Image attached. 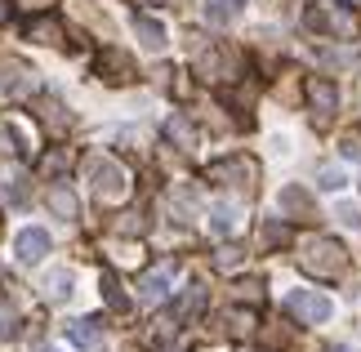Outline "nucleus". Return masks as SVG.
<instances>
[{
    "label": "nucleus",
    "mask_w": 361,
    "mask_h": 352,
    "mask_svg": "<svg viewBox=\"0 0 361 352\" xmlns=\"http://www.w3.org/2000/svg\"><path fill=\"white\" fill-rule=\"evenodd\" d=\"M299 263H303V272H312L317 281H335V277L348 272V250H343L335 236H312V241H303Z\"/></svg>",
    "instance_id": "obj_1"
},
{
    "label": "nucleus",
    "mask_w": 361,
    "mask_h": 352,
    "mask_svg": "<svg viewBox=\"0 0 361 352\" xmlns=\"http://www.w3.org/2000/svg\"><path fill=\"white\" fill-rule=\"evenodd\" d=\"M85 174L94 183V192H99V201H125V196H130V174H125L112 157H90Z\"/></svg>",
    "instance_id": "obj_2"
},
{
    "label": "nucleus",
    "mask_w": 361,
    "mask_h": 352,
    "mask_svg": "<svg viewBox=\"0 0 361 352\" xmlns=\"http://www.w3.org/2000/svg\"><path fill=\"white\" fill-rule=\"evenodd\" d=\"M286 308L295 312L299 321H308V326H317V321H326L335 308H330L326 294H317V290H290L286 294Z\"/></svg>",
    "instance_id": "obj_3"
},
{
    "label": "nucleus",
    "mask_w": 361,
    "mask_h": 352,
    "mask_svg": "<svg viewBox=\"0 0 361 352\" xmlns=\"http://www.w3.org/2000/svg\"><path fill=\"white\" fill-rule=\"evenodd\" d=\"M36 90V72L32 67H23V63H0V94L5 98H27Z\"/></svg>",
    "instance_id": "obj_4"
},
{
    "label": "nucleus",
    "mask_w": 361,
    "mask_h": 352,
    "mask_svg": "<svg viewBox=\"0 0 361 352\" xmlns=\"http://www.w3.org/2000/svg\"><path fill=\"white\" fill-rule=\"evenodd\" d=\"M210 178L214 183H228V188H250V183H255V161H245V157L214 161L210 165Z\"/></svg>",
    "instance_id": "obj_5"
},
{
    "label": "nucleus",
    "mask_w": 361,
    "mask_h": 352,
    "mask_svg": "<svg viewBox=\"0 0 361 352\" xmlns=\"http://www.w3.org/2000/svg\"><path fill=\"white\" fill-rule=\"evenodd\" d=\"M13 255H18V263H40L49 255V232L45 228H23L18 241H13Z\"/></svg>",
    "instance_id": "obj_6"
},
{
    "label": "nucleus",
    "mask_w": 361,
    "mask_h": 352,
    "mask_svg": "<svg viewBox=\"0 0 361 352\" xmlns=\"http://www.w3.org/2000/svg\"><path fill=\"white\" fill-rule=\"evenodd\" d=\"M174 286V263H161V267H152V272L138 277V294H143L147 303H161L165 294H170Z\"/></svg>",
    "instance_id": "obj_7"
},
{
    "label": "nucleus",
    "mask_w": 361,
    "mask_h": 352,
    "mask_svg": "<svg viewBox=\"0 0 361 352\" xmlns=\"http://www.w3.org/2000/svg\"><path fill=\"white\" fill-rule=\"evenodd\" d=\"M308 103L317 107V116L330 121L339 111V90H335V80H326V76H312L308 80Z\"/></svg>",
    "instance_id": "obj_8"
},
{
    "label": "nucleus",
    "mask_w": 361,
    "mask_h": 352,
    "mask_svg": "<svg viewBox=\"0 0 361 352\" xmlns=\"http://www.w3.org/2000/svg\"><path fill=\"white\" fill-rule=\"evenodd\" d=\"M67 339H72L76 348H85V352H103V326L94 317H80L67 326Z\"/></svg>",
    "instance_id": "obj_9"
},
{
    "label": "nucleus",
    "mask_w": 361,
    "mask_h": 352,
    "mask_svg": "<svg viewBox=\"0 0 361 352\" xmlns=\"http://www.w3.org/2000/svg\"><path fill=\"white\" fill-rule=\"evenodd\" d=\"M197 72H201L205 80H228V76H232V54H228L224 45L205 49L201 59H197Z\"/></svg>",
    "instance_id": "obj_10"
},
{
    "label": "nucleus",
    "mask_w": 361,
    "mask_h": 352,
    "mask_svg": "<svg viewBox=\"0 0 361 352\" xmlns=\"http://www.w3.org/2000/svg\"><path fill=\"white\" fill-rule=\"evenodd\" d=\"M99 76H103V80H112V85H121V80H130V76H134V67H130V59H125L121 49H103V59H99Z\"/></svg>",
    "instance_id": "obj_11"
},
{
    "label": "nucleus",
    "mask_w": 361,
    "mask_h": 352,
    "mask_svg": "<svg viewBox=\"0 0 361 352\" xmlns=\"http://www.w3.org/2000/svg\"><path fill=\"white\" fill-rule=\"evenodd\" d=\"M45 201H49V210H54L59 219H76V214H80V205H76V192L67 188V183H54Z\"/></svg>",
    "instance_id": "obj_12"
},
{
    "label": "nucleus",
    "mask_w": 361,
    "mask_h": 352,
    "mask_svg": "<svg viewBox=\"0 0 361 352\" xmlns=\"http://www.w3.org/2000/svg\"><path fill=\"white\" fill-rule=\"evenodd\" d=\"M165 138H170L174 147H183V152H192V143H197V130H192V121L183 116V111H174V116L165 121Z\"/></svg>",
    "instance_id": "obj_13"
},
{
    "label": "nucleus",
    "mask_w": 361,
    "mask_h": 352,
    "mask_svg": "<svg viewBox=\"0 0 361 352\" xmlns=\"http://www.w3.org/2000/svg\"><path fill=\"white\" fill-rule=\"evenodd\" d=\"M134 36L143 40L147 49H165V27L157 18H147V13H134Z\"/></svg>",
    "instance_id": "obj_14"
},
{
    "label": "nucleus",
    "mask_w": 361,
    "mask_h": 352,
    "mask_svg": "<svg viewBox=\"0 0 361 352\" xmlns=\"http://www.w3.org/2000/svg\"><path fill=\"white\" fill-rule=\"evenodd\" d=\"M67 294H72V272H67V267H54V272L45 277V299L63 303Z\"/></svg>",
    "instance_id": "obj_15"
},
{
    "label": "nucleus",
    "mask_w": 361,
    "mask_h": 352,
    "mask_svg": "<svg viewBox=\"0 0 361 352\" xmlns=\"http://www.w3.org/2000/svg\"><path fill=\"white\" fill-rule=\"evenodd\" d=\"M281 210H290V214H303V219H308V214H312V196L290 183V188H281Z\"/></svg>",
    "instance_id": "obj_16"
},
{
    "label": "nucleus",
    "mask_w": 361,
    "mask_h": 352,
    "mask_svg": "<svg viewBox=\"0 0 361 352\" xmlns=\"http://www.w3.org/2000/svg\"><path fill=\"white\" fill-rule=\"evenodd\" d=\"M27 40H40V45H59L63 32H59V23H32V27H27Z\"/></svg>",
    "instance_id": "obj_17"
},
{
    "label": "nucleus",
    "mask_w": 361,
    "mask_h": 352,
    "mask_svg": "<svg viewBox=\"0 0 361 352\" xmlns=\"http://www.w3.org/2000/svg\"><path fill=\"white\" fill-rule=\"evenodd\" d=\"M326 32H335V36L348 40V36L357 32V18H353L348 9H339V13H330V18H326Z\"/></svg>",
    "instance_id": "obj_18"
},
{
    "label": "nucleus",
    "mask_w": 361,
    "mask_h": 352,
    "mask_svg": "<svg viewBox=\"0 0 361 352\" xmlns=\"http://www.w3.org/2000/svg\"><path fill=\"white\" fill-rule=\"evenodd\" d=\"M210 228H214L219 236H228L232 228H237V210H232V205H219L214 214H210Z\"/></svg>",
    "instance_id": "obj_19"
},
{
    "label": "nucleus",
    "mask_w": 361,
    "mask_h": 352,
    "mask_svg": "<svg viewBox=\"0 0 361 352\" xmlns=\"http://www.w3.org/2000/svg\"><path fill=\"white\" fill-rule=\"evenodd\" d=\"M245 263V255H241V245H224L214 255V267H224V272H232V267H241Z\"/></svg>",
    "instance_id": "obj_20"
},
{
    "label": "nucleus",
    "mask_w": 361,
    "mask_h": 352,
    "mask_svg": "<svg viewBox=\"0 0 361 352\" xmlns=\"http://www.w3.org/2000/svg\"><path fill=\"white\" fill-rule=\"evenodd\" d=\"M255 312H250V308H245V312H241V308H237V312H228V326H232V334H250V330H255Z\"/></svg>",
    "instance_id": "obj_21"
},
{
    "label": "nucleus",
    "mask_w": 361,
    "mask_h": 352,
    "mask_svg": "<svg viewBox=\"0 0 361 352\" xmlns=\"http://www.w3.org/2000/svg\"><path fill=\"white\" fill-rule=\"evenodd\" d=\"M103 294H107V303H112L116 312H125V308H130V299H125L121 286H116V277H103Z\"/></svg>",
    "instance_id": "obj_22"
},
{
    "label": "nucleus",
    "mask_w": 361,
    "mask_h": 352,
    "mask_svg": "<svg viewBox=\"0 0 361 352\" xmlns=\"http://www.w3.org/2000/svg\"><path fill=\"white\" fill-rule=\"evenodd\" d=\"M286 241H290L286 223H263V245H286Z\"/></svg>",
    "instance_id": "obj_23"
},
{
    "label": "nucleus",
    "mask_w": 361,
    "mask_h": 352,
    "mask_svg": "<svg viewBox=\"0 0 361 352\" xmlns=\"http://www.w3.org/2000/svg\"><path fill=\"white\" fill-rule=\"evenodd\" d=\"M317 188H326V192H339V188H343V174H339V170H330V165H326V170L317 174Z\"/></svg>",
    "instance_id": "obj_24"
},
{
    "label": "nucleus",
    "mask_w": 361,
    "mask_h": 352,
    "mask_svg": "<svg viewBox=\"0 0 361 352\" xmlns=\"http://www.w3.org/2000/svg\"><path fill=\"white\" fill-rule=\"evenodd\" d=\"M339 219L348 223V228H361V210L357 205H339Z\"/></svg>",
    "instance_id": "obj_25"
},
{
    "label": "nucleus",
    "mask_w": 361,
    "mask_h": 352,
    "mask_svg": "<svg viewBox=\"0 0 361 352\" xmlns=\"http://www.w3.org/2000/svg\"><path fill=\"white\" fill-rule=\"evenodd\" d=\"M18 5H23V9H32V13H45L54 0H18Z\"/></svg>",
    "instance_id": "obj_26"
},
{
    "label": "nucleus",
    "mask_w": 361,
    "mask_h": 352,
    "mask_svg": "<svg viewBox=\"0 0 361 352\" xmlns=\"http://www.w3.org/2000/svg\"><path fill=\"white\" fill-rule=\"evenodd\" d=\"M343 157H353V161L361 157V143H357V138H343Z\"/></svg>",
    "instance_id": "obj_27"
},
{
    "label": "nucleus",
    "mask_w": 361,
    "mask_h": 352,
    "mask_svg": "<svg viewBox=\"0 0 361 352\" xmlns=\"http://www.w3.org/2000/svg\"><path fill=\"white\" fill-rule=\"evenodd\" d=\"M0 23H9V0H0Z\"/></svg>",
    "instance_id": "obj_28"
},
{
    "label": "nucleus",
    "mask_w": 361,
    "mask_h": 352,
    "mask_svg": "<svg viewBox=\"0 0 361 352\" xmlns=\"http://www.w3.org/2000/svg\"><path fill=\"white\" fill-rule=\"evenodd\" d=\"M330 352H357V348H348V344H335V348H330Z\"/></svg>",
    "instance_id": "obj_29"
},
{
    "label": "nucleus",
    "mask_w": 361,
    "mask_h": 352,
    "mask_svg": "<svg viewBox=\"0 0 361 352\" xmlns=\"http://www.w3.org/2000/svg\"><path fill=\"white\" fill-rule=\"evenodd\" d=\"M143 5H174V0H143Z\"/></svg>",
    "instance_id": "obj_30"
},
{
    "label": "nucleus",
    "mask_w": 361,
    "mask_h": 352,
    "mask_svg": "<svg viewBox=\"0 0 361 352\" xmlns=\"http://www.w3.org/2000/svg\"><path fill=\"white\" fill-rule=\"evenodd\" d=\"M339 5H343V9H353V5H361V0H339Z\"/></svg>",
    "instance_id": "obj_31"
},
{
    "label": "nucleus",
    "mask_w": 361,
    "mask_h": 352,
    "mask_svg": "<svg viewBox=\"0 0 361 352\" xmlns=\"http://www.w3.org/2000/svg\"><path fill=\"white\" fill-rule=\"evenodd\" d=\"M228 5H232V13H237V9H241V0H228Z\"/></svg>",
    "instance_id": "obj_32"
},
{
    "label": "nucleus",
    "mask_w": 361,
    "mask_h": 352,
    "mask_svg": "<svg viewBox=\"0 0 361 352\" xmlns=\"http://www.w3.org/2000/svg\"><path fill=\"white\" fill-rule=\"evenodd\" d=\"M36 352H54V348H36Z\"/></svg>",
    "instance_id": "obj_33"
},
{
    "label": "nucleus",
    "mask_w": 361,
    "mask_h": 352,
    "mask_svg": "<svg viewBox=\"0 0 361 352\" xmlns=\"http://www.w3.org/2000/svg\"><path fill=\"white\" fill-rule=\"evenodd\" d=\"M0 277H5V267H0Z\"/></svg>",
    "instance_id": "obj_34"
}]
</instances>
